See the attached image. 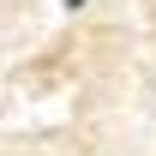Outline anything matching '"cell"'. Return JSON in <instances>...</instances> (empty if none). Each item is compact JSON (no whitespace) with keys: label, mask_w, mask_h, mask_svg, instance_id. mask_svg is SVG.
Listing matches in <instances>:
<instances>
[{"label":"cell","mask_w":156,"mask_h":156,"mask_svg":"<svg viewBox=\"0 0 156 156\" xmlns=\"http://www.w3.org/2000/svg\"><path fill=\"white\" fill-rule=\"evenodd\" d=\"M60 6H66V12H78V6H84V0H60Z\"/></svg>","instance_id":"6da1fadb"}]
</instances>
